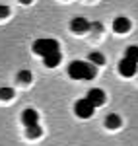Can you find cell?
<instances>
[{
    "label": "cell",
    "instance_id": "2e32d148",
    "mask_svg": "<svg viewBox=\"0 0 138 146\" xmlns=\"http://www.w3.org/2000/svg\"><path fill=\"white\" fill-rule=\"evenodd\" d=\"M8 16H10V6H6V4H0V20L8 18Z\"/></svg>",
    "mask_w": 138,
    "mask_h": 146
},
{
    "label": "cell",
    "instance_id": "9c48e42d",
    "mask_svg": "<svg viewBox=\"0 0 138 146\" xmlns=\"http://www.w3.org/2000/svg\"><path fill=\"white\" fill-rule=\"evenodd\" d=\"M43 60H45V66L47 68H55L60 64V60H62V55H60V51H55V53H51V55L43 56Z\"/></svg>",
    "mask_w": 138,
    "mask_h": 146
},
{
    "label": "cell",
    "instance_id": "277c9868",
    "mask_svg": "<svg viewBox=\"0 0 138 146\" xmlns=\"http://www.w3.org/2000/svg\"><path fill=\"white\" fill-rule=\"evenodd\" d=\"M86 100L92 103L93 107H99L105 103V92L101 88H92V90L86 94Z\"/></svg>",
    "mask_w": 138,
    "mask_h": 146
},
{
    "label": "cell",
    "instance_id": "30bf717a",
    "mask_svg": "<svg viewBox=\"0 0 138 146\" xmlns=\"http://www.w3.org/2000/svg\"><path fill=\"white\" fill-rule=\"evenodd\" d=\"M121 123H123V119H121L117 113H109V115L105 117V127H107V129H111V131L119 129V127H121Z\"/></svg>",
    "mask_w": 138,
    "mask_h": 146
},
{
    "label": "cell",
    "instance_id": "7c38bea8",
    "mask_svg": "<svg viewBox=\"0 0 138 146\" xmlns=\"http://www.w3.org/2000/svg\"><path fill=\"white\" fill-rule=\"evenodd\" d=\"M125 58H128V60H132V62H136V64H138V45L127 47V51H125Z\"/></svg>",
    "mask_w": 138,
    "mask_h": 146
},
{
    "label": "cell",
    "instance_id": "4fadbf2b",
    "mask_svg": "<svg viewBox=\"0 0 138 146\" xmlns=\"http://www.w3.org/2000/svg\"><path fill=\"white\" fill-rule=\"evenodd\" d=\"M25 129H27V138H39L43 135V129L39 127V123L31 125V127H25Z\"/></svg>",
    "mask_w": 138,
    "mask_h": 146
},
{
    "label": "cell",
    "instance_id": "52a82bcc",
    "mask_svg": "<svg viewBox=\"0 0 138 146\" xmlns=\"http://www.w3.org/2000/svg\"><path fill=\"white\" fill-rule=\"evenodd\" d=\"M128 29H130V20L127 16H117L113 20V31L115 33H127Z\"/></svg>",
    "mask_w": 138,
    "mask_h": 146
},
{
    "label": "cell",
    "instance_id": "8fae6325",
    "mask_svg": "<svg viewBox=\"0 0 138 146\" xmlns=\"http://www.w3.org/2000/svg\"><path fill=\"white\" fill-rule=\"evenodd\" d=\"M88 62H92L93 66H103L105 64V55L99 53V51H93V53H90V56H88Z\"/></svg>",
    "mask_w": 138,
    "mask_h": 146
},
{
    "label": "cell",
    "instance_id": "9a60e30c",
    "mask_svg": "<svg viewBox=\"0 0 138 146\" xmlns=\"http://www.w3.org/2000/svg\"><path fill=\"white\" fill-rule=\"evenodd\" d=\"M31 78H33V74L29 70H20L18 72V80L20 82H31Z\"/></svg>",
    "mask_w": 138,
    "mask_h": 146
},
{
    "label": "cell",
    "instance_id": "3957f363",
    "mask_svg": "<svg viewBox=\"0 0 138 146\" xmlns=\"http://www.w3.org/2000/svg\"><path fill=\"white\" fill-rule=\"evenodd\" d=\"M95 111V107H93L90 101L86 100V98H82L74 103V113H76V117H80V119H90Z\"/></svg>",
    "mask_w": 138,
    "mask_h": 146
},
{
    "label": "cell",
    "instance_id": "7a4b0ae2",
    "mask_svg": "<svg viewBox=\"0 0 138 146\" xmlns=\"http://www.w3.org/2000/svg\"><path fill=\"white\" fill-rule=\"evenodd\" d=\"M33 53L39 56H47L51 55V53H55L58 51V41L57 39H51V37H45V39H37L33 41Z\"/></svg>",
    "mask_w": 138,
    "mask_h": 146
},
{
    "label": "cell",
    "instance_id": "6da1fadb",
    "mask_svg": "<svg viewBox=\"0 0 138 146\" xmlns=\"http://www.w3.org/2000/svg\"><path fill=\"white\" fill-rule=\"evenodd\" d=\"M97 70L88 60H72L68 64V76L74 80H93Z\"/></svg>",
    "mask_w": 138,
    "mask_h": 146
},
{
    "label": "cell",
    "instance_id": "ac0fdd59",
    "mask_svg": "<svg viewBox=\"0 0 138 146\" xmlns=\"http://www.w3.org/2000/svg\"><path fill=\"white\" fill-rule=\"evenodd\" d=\"M20 2H22V4H31L33 0H20Z\"/></svg>",
    "mask_w": 138,
    "mask_h": 146
},
{
    "label": "cell",
    "instance_id": "5b68a950",
    "mask_svg": "<svg viewBox=\"0 0 138 146\" xmlns=\"http://www.w3.org/2000/svg\"><path fill=\"white\" fill-rule=\"evenodd\" d=\"M70 27H72V31L76 35H82V33H86V31H90V22H88L84 16H76V18L70 22Z\"/></svg>",
    "mask_w": 138,
    "mask_h": 146
},
{
    "label": "cell",
    "instance_id": "e0dca14e",
    "mask_svg": "<svg viewBox=\"0 0 138 146\" xmlns=\"http://www.w3.org/2000/svg\"><path fill=\"white\" fill-rule=\"evenodd\" d=\"M90 29H93L95 33H99V31H103V23L101 22H90Z\"/></svg>",
    "mask_w": 138,
    "mask_h": 146
},
{
    "label": "cell",
    "instance_id": "8992f818",
    "mask_svg": "<svg viewBox=\"0 0 138 146\" xmlns=\"http://www.w3.org/2000/svg\"><path fill=\"white\" fill-rule=\"evenodd\" d=\"M119 72H121L123 76L130 78V76H134V74L138 72V64L132 62V60H128V58H123V60L119 62Z\"/></svg>",
    "mask_w": 138,
    "mask_h": 146
},
{
    "label": "cell",
    "instance_id": "5bb4252c",
    "mask_svg": "<svg viewBox=\"0 0 138 146\" xmlns=\"http://www.w3.org/2000/svg\"><path fill=\"white\" fill-rule=\"evenodd\" d=\"M14 88H0V100H4V101H8L14 98Z\"/></svg>",
    "mask_w": 138,
    "mask_h": 146
},
{
    "label": "cell",
    "instance_id": "ba28073f",
    "mask_svg": "<svg viewBox=\"0 0 138 146\" xmlns=\"http://www.w3.org/2000/svg\"><path fill=\"white\" fill-rule=\"evenodd\" d=\"M22 123L25 125V127L37 125V123H39V113L35 111L33 107H27V109H23V113H22Z\"/></svg>",
    "mask_w": 138,
    "mask_h": 146
}]
</instances>
